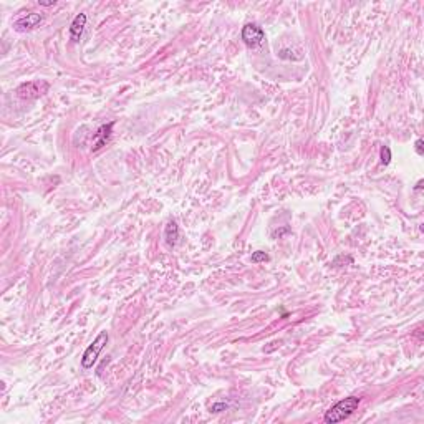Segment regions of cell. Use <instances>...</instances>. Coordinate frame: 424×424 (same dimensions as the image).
Segmentation results:
<instances>
[{
    "instance_id": "cell-11",
    "label": "cell",
    "mask_w": 424,
    "mask_h": 424,
    "mask_svg": "<svg viewBox=\"0 0 424 424\" xmlns=\"http://www.w3.org/2000/svg\"><path fill=\"white\" fill-rule=\"evenodd\" d=\"M227 408H229V406L225 404V403H216V404H212L211 411H212V413H220V411H225Z\"/></svg>"
},
{
    "instance_id": "cell-5",
    "label": "cell",
    "mask_w": 424,
    "mask_h": 424,
    "mask_svg": "<svg viewBox=\"0 0 424 424\" xmlns=\"http://www.w3.org/2000/svg\"><path fill=\"white\" fill-rule=\"evenodd\" d=\"M43 22V15L42 14H35V12H30L22 19L14 22V28L17 32H30L33 28H37L40 23Z\"/></svg>"
},
{
    "instance_id": "cell-6",
    "label": "cell",
    "mask_w": 424,
    "mask_h": 424,
    "mask_svg": "<svg viewBox=\"0 0 424 424\" xmlns=\"http://www.w3.org/2000/svg\"><path fill=\"white\" fill-rule=\"evenodd\" d=\"M113 126L114 123H108V125H103L100 130L95 133V139H93V146L91 151H98L100 148H103L104 144L109 141V136H111V131H113Z\"/></svg>"
},
{
    "instance_id": "cell-14",
    "label": "cell",
    "mask_w": 424,
    "mask_h": 424,
    "mask_svg": "<svg viewBox=\"0 0 424 424\" xmlns=\"http://www.w3.org/2000/svg\"><path fill=\"white\" fill-rule=\"evenodd\" d=\"M40 5H43V7H50V5H55V2H38Z\"/></svg>"
},
{
    "instance_id": "cell-10",
    "label": "cell",
    "mask_w": 424,
    "mask_h": 424,
    "mask_svg": "<svg viewBox=\"0 0 424 424\" xmlns=\"http://www.w3.org/2000/svg\"><path fill=\"white\" fill-rule=\"evenodd\" d=\"M391 162V149L388 146H383L381 148V164L388 166Z\"/></svg>"
},
{
    "instance_id": "cell-8",
    "label": "cell",
    "mask_w": 424,
    "mask_h": 424,
    "mask_svg": "<svg viewBox=\"0 0 424 424\" xmlns=\"http://www.w3.org/2000/svg\"><path fill=\"white\" fill-rule=\"evenodd\" d=\"M164 239H166V244L169 247L176 246V242L179 239V227H177V224L174 222V220L167 222L166 229H164Z\"/></svg>"
},
{
    "instance_id": "cell-7",
    "label": "cell",
    "mask_w": 424,
    "mask_h": 424,
    "mask_svg": "<svg viewBox=\"0 0 424 424\" xmlns=\"http://www.w3.org/2000/svg\"><path fill=\"white\" fill-rule=\"evenodd\" d=\"M85 25H86V15L85 14H80L75 17V20L72 22V25H70V38H72V42H78L81 38V35H83L85 30Z\"/></svg>"
},
{
    "instance_id": "cell-9",
    "label": "cell",
    "mask_w": 424,
    "mask_h": 424,
    "mask_svg": "<svg viewBox=\"0 0 424 424\" xmlns=\"http://www.w3.org/2000/svg\"><path fill=\"white\" fill-rule=\"evenodd\" d=\"M269 260V254L264 251H257L252 254V262L254 264H260V262H267Z\"/></svg>"
},
{
    "instance_id": "cell-13",
    "label": "cell",
    "mask_w": 424,
    "mask_h": 424,
    "mask_svg": "<svg viewBox=\"0 0 424 424\" xmlns=\"http://www.w3.org/2000/svg\"><path fill=\"white\" fill-rule=\"evenodd\" d=\"M416 153L419 156H422V139L421 138L416 139Z\"/></svg>"
},
{
    "instance_id": "cell-12",
    "label": "cell",
    "mask_w": 424,
    "mask_h": 424,
    "mask_svg": "<svg viewBox=\"0 0 424 424\" xmlns=\"http://www.w3.org/2000/svg\"><path fill=\"white\" fill-rule=\"evenodd\" d=\"M288 232H290V229H288V227L277 229L275 232H272V237H274V239H277V237H278V239H280V237H282L283 234H288Z\"/></svg>"
},
{
    "instance_id": "cell-2",
    "label": "cell",
    "mask_w": 424,
    "mask_h": 424,
    "mask_svg": "<svg viewBox=\"0 0 424 424\" xmlns=\"http://www.w3.org/2000/svg\"><path fill=\"white\" fill-rule=\"evenodd\" d=\"M108 340H109L108 332H101L100 335H98L96 338L93 340V343L85 350L83 358H81V367H83L85 370L93 368V365L96 363V359H98V356H100V353L103 351V348L106 346Z\"/></svg>"
},
{
    "instance_id": "cell-1",
    "label": "cell",
    "mask_w": 424,
    "mask_h": 424,
    "mask_svg": "<svg viewBox=\"0 0 424 424\" xmlns=\"http://www.w3.org/2000/svg\"><path fill=\"white\" fill-rule=\"evenodd\" d=\"M359 403H361V398L358 396H348L345 399H341L336 404H333L327 413L323 416V421L328 424H335V422H341L348 419L355 411L358 409Z\"/></svg>"
},
{
    "instance_id": "cell-3",
    "label": "cell",
    "mask_w": 424,
    "mask_h": 424,
    "mask_svg": "<svg viewBox=\"0 0 424 424\" xmlns=\"http://www.w3.org/2000/svg\"><path fill=\"white\" fill-rule=\"evenodd\" d=\"M46 90H48V83L45 81H28L17 88V95L23 100H33V98L42 96Z\"/></svg>"
},
{
    "instance_id": "cell-4",
    "label": "cell",
    "mask_w": 424,
    "mask_h": 424,
    "mask_svg": "<svg viewBox=\"0 0 424 424\" xmlns=\"http://www.w3.org/2000/svg\"><path fill=\"white\" fill-rule=\"evenodd\" d=\"M242 40L247 46H259L265 40V33L257 23H246L242 28Z\"/></svg>"
}]
</instances>
